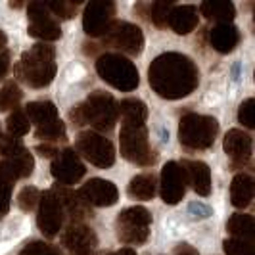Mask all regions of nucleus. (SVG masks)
Returning <instances> with one entry per match:
<instances>
[{
	"label": "nucleus",
	"instance_id": "nucleus-1",
	"mask_svg": "<svg viewBox=\"0 0 255 255\" xmlns=\"http://www.w3.org/2000/svg\"><path fill=\"white\" fill-rule=\"evenodd\" d=\"M148 81L153 92L165 100H180L198 87V67L179 52L159 54L148 67Z\"/></svg>",
	"mask_w": 255,
	"mask_h": 255
},
{
	"label": "nucleus",
	"instance_id": "nucleus-2",
	"mask_svg": "<svg viewBox=\"0 0 255 255\" xmlns=\"http://www.w3.org/2000/svg\"><path fill=\"white\" fill-rule=\"evenodd\" d=\"M54 56L56 50L52 44H35L29 52L21 54V60L15 65V75L33 89H42L50 85L58 71Z\"/></svg>",
	"mask_w": 255,
	"mask_h": 255
},
{
	"label": "nucleus",
	"instance_id": "nucleus-3",
	"mask_svg": "<svg viewBox=\"0 0 255 255\" xmlns=\"http://www.w3.org/2000/svg\"><path fill=\"white\" fill-rule=\"evenodd\" d=\"M119 110L112 94L98 90L92 92L83 104H79L71 112V119L77 125H90L100 132H110L117 123Z\"/></svg>",
	"mask_w": 255,
	"mask_h": 255
},
{
	"label": "nucleus",
	"instance_id": "nucleus-4",
	"mask_svg": "<svg viewBox=\"0 0 255 255\" xmlns=\"http://www.w3.org/2000/svg\"><path fill=\"white\" fill-rule=\"evenodd\" d=\"M219 123L215 117L200 114H186L180 117L179 140L192 150H207L217 138Z\"/></svg>",
	"mask_w": 255,
	"mask_h": 255
},
{
	"label": "nucleus",
	"instance_id": "nucleus-5",
	"mask_svg": "<svg viewBox=\"0 0 255 255\" xmlns=\"http://www.w3.org/2000/svg\"><path fill=\"white\" fill-rule=\"evenodd\" d=\"M96 71L102 81L117 90H134L138 87V69L121 54H104L96 60Z\"/></svg>",
	"mask_w": 255,
	"mask_h": 255
},
{
	"label": "nucleus",
	"instance_id": "nucleus-6",
	"mask_svg": "<svg viewBox=\"0 0 255 255\" xmlns=\"http://www.w3.org/2000/svg\"><path fill=\"white\" fill-rule=\"evenodd\" d=\"M150 225H152V215L146 207L142 205L127 207L119 213L117 223H115L117 238L123 244L140 246L150 236Z\"/></svg>",
	"mask_w": 255,
	"mask_h": 255
},
{
	"label": "nucleus",
	"instance_id": "nucleus-7",
	"mask_svg": "<svg viewBox=\"0 0 255 255\" xmlns=\"http://www.w3.org/2000/svg\"><path fill=\"white\" fill-rule=\"evenodd\" d=\"M119 144H121V155L136 165L148 167L153 165L157 155L152 150L148 142V132L146 127H128L121 125V134H119Z\"/></svg>",
	"mask_w": 255,
	"mask_h": 255
},
{
	"label": "nucleus",
	"instance_id": "nucleus-8",
	"mask_svg": "<svg viewBox=\"0 0 255 255\" xmlns=\"http://www.w3.org/2000/svg\"><path fill=\"white\" fill-rule=\"evenodd\" d=\"M75 153H81L89 163L100 169H110L115 163V148L104 134L85 130L77 136Z\"/></svg>",
	"mask_w": 255,
	"mask_h": 255
},
{
	"label": "nucleus",
	"instance_id": "nucleus-9",
	"mask_svg": "<svg viewBox=\"0 0 255 255\" xmlns=\"http://www.w3.org/2000/svg\"><path fill=\"white\" fill-rule=\"evenodd\" d=\"M104 46H112L119 52L138 56L144 48V35L140 27L128 21H114L108 33L104 35Z\"/></svg>",
	"mask_w": 255,
	"mask_h": 255
},
{
	"label": "nucleus",
	"instance_id": "nucleus-10",
	"mask_svg": "<svg viewBox=\"0 0 255 255\" xmlns=\"http://www.w3.org/2000/svg\"><path fill=\"white\" fill-rule=\"evenodd\" d=\"M27 15H29V35L44 40V42H54L62 37L60 23L54 19L50 10L46 8V2H31L27 6Z\"/></svg>",
	"mask_w": 255,
	"mask_h": 255
},
{
	"label": "nucleus",
	"instance_id": "nucleus-11",
	"mask_svg": "<svg viewBox=\"0 0 255 255\" xmlns=\"http://www.w3.org/2000/svg\"><path fill=\"white\" fill-rule=\"evenodd\" d=\"M64 223V209L58 202V198L54 196L52 190H46L40 194L38 200V215H37V225L40 232L46 238H54L58 236V232L62 229Z\"/></svg>",
	"mask_w": 255,
	"mask_h": 255
},
{
	"label": "nucleus",
	"instance_id": "nucleus-12",
	"mask_svg": "<svg viewBox=\"0 0 255 255\" xmlns=\"http://www.w3.org/2000/svg\"><path fill=\"white\" fill-rule=\"evenodd\" d=\"M114 2H89L83 13V29L89 37H104L114 23Z\"/></svg>",
	"mask_w": 255,
	"mask_h": 255
},
{
	"label": "nucleus",
	"instance_id": "nucleus-13",
	"mask_svg": "<svg viewBox=\"0 0 255 255\" xmlns=\"http://www.w3.org/2000/svg\"><path fill=\"white\" fill-rule=\"evenodd\" d=\"M50 173L52 177L62 184H75L85 177L87 167L83 165V161L79 159V155L71 148H67L54 157Z\"/></svg>",
	"mask_w": 255,
	"mask_h": 255
},
{
	"label": "nucleus",
	"instance_id": "nucleus-14",
	"mask_svg": "<svg viewBox=\"0 0 255 255\" xmlns=\"http://www.w3.org/2000/svg\"><path fill=\"white\" fill-rule=\"evenodd\" d=\"M186 177L180 163L169 161L161 171V200L169 205L179 204L186 192Z\"/></svg>",
	"mask_w": 255,
	"mask_h": 255
},
{
	"label": "nucleus",
	"instance_id": "nucleus-15",
	"mask_svg": "<svg viewBox=\"0 0 255 255\" xmlns=\"http://www.w3.org/2000/svg\"><path fill=\"white\" fill-rule=\"evenodd\" d=\"M83 204L96 205V207H110L119 200V190L114 182L104 179H92L77 192Z\"/></svg>",
	"mask_w": 255,
	"mask_h": 255
},
{
	"label": "nucleus",
	"instance_id": "nucleus-16",
	"mask_svg": "<svg viewBox=\"0 0 255 255\" xmlns=\"http://www.w3.org/2000/svg\"><path fill=\"white\" fill-rule=\"evenodd\" d=\"M96 244V234L87 225L71 223V227L64 232V246L69 255H94Z\"/></svg>",
	"mask_w": 255,
	"mask_h": 255
},
{
	"label": "nucleus",
	"instance_id": "nucleus-17",
	"mask_svg": "<svg viewBox=\"0 0 255 255\" xmlns=\"http://www.w3.org/2000/svg\"><path fill=\"white\" fill-rule=\"evenodd\" d=\"M225 152L232 161V169L238 165H246L252 155V136L242 132L240 128H230L225 136Z\"/></svg>",
	"mask_w": 255,
	"mask_h": 255
},
{
	"label": "nucleus",
	"instance_id": "nucleus-18",
	"mask_svg": "<svg viewBox=\"0 0 255 255\" xmlns=\"http://www.w3.org/2000/svg\"><path fill=\"white\" fill-rule=\"evenodd\" d=\"M180 167L184 171L186 182H190L196 194H200V196L211 194V171L204 161L184 159V161H180Z\"/></svg>",
	"mask_w": 255,
	"mask_h": 255
},
{
	"label": "nucleus",
	"instance_id": "nucleus-19",
	"mask_svg": "<svg viewBox=\"0 0 255 255\" xmlns=\"http://www.w3.org/2000/svg\"><path fill=\"white\" fill-rule=\"evenodd\" d=\"M35 159L29 152H23L17 157H8L4 161H0V179L6 182H15L19 179H27L33 173Z\"/></svg>",
	"mask_w": 255,
	"mask_h": 255
},
{
	"label": "nucleus",
	"instance_id": "nucleus-20",
	"mask_svg": "<svg viewBox=\"0 0 255 255\" xmlns=\"http://www.w3.org/2000/svg\"><path fill=\"white\" fill-rule=\"evenodd\" d=\"M240 42V31L232 23H219L209 31V44L219 54H229Z\"/></svg>",
	"mask_w": 255,
	"mask_h": 255
},
{
	"label": "nucleus",
	"instance_id": "nucleus-21",
	"mask_svg": "<svg viewBox=\"0 0 255 255\" xmlns=\"http://www.w3.org/2000/svg\"><path fill=\"white\" fill-rule=\"evenodd\" d=\"M196 25H198V12L190 4L175 6L167 23V27H171L177 35H188L196 29Z\"/></svg>",
	"mask_w": 255,
	"mask_h": 255
},
{
	"label": "nucleus",
	"instance_id": "nucleus-22",
	"mask_svg": "<svg viewBox=\"0 0 255 255\" xmlns=\"http://www.w3.org/2000/svg\"><path fill=\"white\" fill-rule=\"evenodd\" d=\"M119 115H121V125L128 127H146V119H148V108L146 104L138 98H125L123 102L117 106Z\"/></svg>",
	"mask_w": 255,
	"mask_h": 255
},
{
	"label": "nucleus",
	"instance_id": "nucleus-23",
	"mask_svg": "<svg viewBox=\"0 0 255 255\" xmlns=\"http://www.w3.org/2000/svg\"><path fill=\"white\" fill-rule=\"evenodd\" d=\"M254 200V179L246 173H240L232 179L230 184V202L234 207L244 209L252 204Z\"/></svg>",
	"mask_w": 255,
	"mask_h": 255
},
{
	"label": "nucleus",
	"instance_id": "nucleus-24",
	"mask_svg": "<svg viewBox=\"0 0 255 255\" xmlns=\"http://www.w3.org/2000/svg\"><path fill=\"white\" fill-rule=\"evenodd\" d=\"M23 112H25L29 123H35L37 128L44 127V125H48V123H54L56 119H60L58 108H56L52 102H48V100L27 104Z\"/></svg>",
	"mask_w": 255,
	"mask_h": 255
},
{
	"label": "nucleus",
	"instance_id": "nucleus-25",
	"mask_svg": "<svg viewBox=\"0 0 255 255\" xmlns=\"http://www.w3.org/2000/svg\"><path fill=\"white\" fill-rule=\"evenodd\" d=\"M200 10L207 19H213L219 23H230L236 15V8L232 2H221V0H211V2H202Z\"/></svg>",
	"mask_w": 255,
	"mask_h": 255
},
{
	"label": "nucleus",
	"instance_id": "nucleus-26",
	"mask_svg": "<svg viewBox=\"0 0 255 255\" xmlns=\"http://www.w3.org/2000/svg\"><path fill=\"white\" fill-rule=\"evenodd\" d=\"M155 188H157V182H155V177H153L152 173L136 175L134 179L128 182V194H130V198L142 200V202L153 200Z\"/></svg>",
	"mask_w": 255,
	"mask_h": 255
},
{
	"label": "nucleus",
	"instance_id": "nucleus-27",
	"mask_svg": "<svg viewBox=\"0 0 255 255\" xmlns=\"http://www.w3.org/2000/svg\"><path fill=\"white\" fill-rule=\"evenodd\" d=\"M52 192H54V196L58 198V202H60V205H62V209L69 211V215L75 219V221H79L81 217L87 215V207H85V204L81 202V198L77 196V192L67 190V188H64V186H56Z\"/></svg>",
	"mask_w": 255,
	"mask_h": 255
},
{
	"label": "nucleus",
	"instance_id": "nucleus-28",
	"mask_svg": "<svg viewBox=\"0 0 255 255\" xmlns=\"http://www.w3.org/2000/svg\"><path fill=\"white\" fill-rule=\"evenodd\" d=\"M227 229H229V232L234 238L254 242V229H255L254 217L244 215V213H236V215H232V217L229 219Z\"/></svg>",
	"mask_w": 255,
	"mask_h": 255
},
{
	"label": "nucleus",
	"instance_id": "nucleus-29",
	"mask_svg": "<svg viewBox=\"0 0 255 255\" xmlns=\"http://www.w3.org/2000/svg\"><path fill=\"white\" fill-rule=\"evenodd\" d=\"M6 128H8L10 136H13V138H19V136L27 134L29 128H31V123L27 119L25 112L15 108L12 114L8 115V119H6Z\"/></svg>",
	"mask_w": 255,
	"mask_h": 255
},
{
	"label": "nucleus",
	"instance_id": "nucleus-30",
	"mask_svg": "<svg viewBox=\"0 0 255 255\" xmlns=\"http://www.w3.org/2000/svg\"><path fill=\"white\" fill-rule=\"evenodd\" d=\"M19 100H21V90L17 87V83L15 81H8L0 89V112L15 110Z\"/></svg>",
	"mask_w": 255,
	"mask_h": 255
},
{
	"label": "nucleus",
	"instance_id": "nucleus-31",
	"mask_svg": "<svg viewBox=\"0 0 255 255\" xmlns=\"http://www.w3.org/2000/svg\"><path fill=\"white\" fill-rule=\"evenodd\" d=\"M175 6H177L175 2H165V0L152 2V6H150V17H152L153 25L159 27V29H165L167 23H169V15H171Z\"/></svg>",
	"mask_w": 255,
	"mask_h": 255
},
{
	"label": "nucleus",
	"instance_id": "nucleus-32",
	"mask_svg": "<svg viewBox=\"0 0 255 255\" xmlns=\"http://www.w3.org/2000/svg\"><path fill=\"white\" fill-rule=\"evenodd\" d=\"M81 6V2L73 0H58V2H46V8L50 10L52 15L60 17V19H71L77 13V8Z\"/></svg>",
	"mask_w": 255,
	"mask_h": 255
},
{
	"label": "nucleus",
	"instance_id": "nucleus-33",
	"mask_svg": "<svg viewBox=\"0 0 255 255\" xmlns=\"http://www.w3.org/2000/svg\"><path fill=\"white\" fill-rule=\"evenodd\" d=\"M37 138L40 140H48V142H54V140H62L65 138V125L62 119H56L54 123H48V125H44V127L37 128Z\"/></svg>",
	"mask_w": 255,
	"mask_h": 255
},
{
	"label": "nucleus",
	"instance_id": "nucleus-34",
	"mask_svg": "<svg viewBox=\"0 0 255 255\" xmlns=\"http://www.w3.org/2000/svg\"><path fill=\"white\" fill-rule=\"evenodd\" d=\"M223 250L227 255H255L254 242L250 240H238V238H229L223 244Z\"/></svg>",
	"mask_w": 255,
	"mask_h": 255
},
{
	"label": "nucleus",
	"instance_id": "nucleus-35",
	"mask_svg": "<svg viewBox=\"0 0 255 255\" xmlns=\"http://www.w3.org/2000/svg\"><path fill=\"white\" fill-rule=\"evenodd\" d=\"M23 152H27V150L19 138H13L10 134L0 136V153L6 155V159L8 157H17V155H21Z\"/></svg>",
	"mask_w": 255,
	"mask_h": 255
},
{
	"label": "nucleus",
	"instance_id": "nucleus-36",
	"mask_svg": "<svg viewBox=\"0 0 255 255\" xmlns=\"http://www.w3.org/2000/svg\"><path fill=\"white\" fill-rule=\"evenodd\" d=\"M38 200H40V192L35 186H25L17 196V205L23 211H33L38 205Z\"/></svg>",
	"mask_w": 255,
	"mask_h": 255
},
{
	"label": "nucleus",
	"instance_id": "nucleus-37",
	"mask_svg": "<svg viewBox=\"0 0 255 255\" xmlns=\"http://www.w3.org/2000/svg\"><path fill=\"white\" fill-rule=\"evenodd\" d=\"M19 255H62V252L58 248L50 246V244L35 240V242L27 244L25 248L19 252Z\"/></svg>",
	"mask_w": 255,
	"mask_h": 255
},
{
	"label": "nucleus",
	"instance_id": "nucleus-38",
	"mask_svg": "<svg viewBox=\"0 0 255 255\" xmlns=\"http://www.w3.org/2000/svg\"><path fill=\"white\" fill-rule=\"evenodd\" d=\"M254 98H248V100H244L240 104V108H238V121L242 123L244 127L248 128H254L255 127V115H254Z\"/></svg>",
	"mask_w": 255,
	"mask_h": 255
},
{
	"label": "nucleus",
	"instance_id": "nucleus-39",
	"mask_svg": "<svg viewBox=\"0 0 255 255\" xmlns=\"http://www.w3.org/2000/svg\"><path fill=\"white\" fill-rule=\"evenodd\" d=\"M12 182L0 179V217H4L10 209V198H12Z\"/></svg>",
	"mask_w": 255,
	"mask_h": 255
},
{
	"label": "nucleus",
	"instance_id": "nucleus-40",
	"mask_svg": "<svg viewBox=\"0 0 255 255\" xmlns=\"http://www.w3.org/2000/svg\"><path fill=\"white\" fill-rule=\"evenodd\" d=\"M188 213H190L194 219H205V217H209L213 211H211L207 205L200 204V202H192V204L188 205Z\"/></svg>",
	"mask_w": 255,
	"mask_h": 255
},
{
	"label": "nucleus",
	"instance_id": "nucleus-41",
	"mask_svg": "<svg viewBox=\"0 0 255 255\" xmlns=\"http://www.w3.org/2000/svg\"><path fill=\"white\" fill-rule=\"evenodd\" d=\"M8 69H10V52L2 50L0 52V81L8 73Z\"/></svg>",
	"mask_w": 255,
	"mask_h": 255
},
{
	"label": "nucleus",
	"instance_id": "nucleus-42",
	"mask_svg": "<svg viewBox=\"0 0 255 255\" xmlns=\"http://www.w3.org/2000/svg\"><path fill=\"white\" fill-rule=\"evenodd\" d=\"M37 152L40 153V155H44V157H56L58 155V148H54L52 144H40L37 148Z\"/></svg>",
	"mask_w": 255,
	"mask_h": 255
},
{
	"label": "nucleus",
	"instance_id": "nucleus-43",
	"mask_svg": "<svg viewBox=\"0 0 255 255\" xmlns=\"http://www.w3.org/2000/svg\"><path fill=\"white\" fill-rule=\"evenodd\" d=\"M175 255H200L196 248H192L190 244H180L175 248Z\"/></svg>",
	"mask_w": 255,
	"mask_h": 255
},
{
	"label": "nucleus",
	"instance_id": "nucleus-44",
	"mask_svg": "<svg viewBox=\"0 0 255 255\" xmlns=\"http://www.w3.org/2000/svg\"><path fill=\"white\" fill-rule=\"evenodd\" d=\"M108 255H136V254H134V250H130V248H123V250H119V252H114V254H108Z\"/></svg>",
	"mask_w": 255,
	"mask_h": 255
},
{
	"label": "nucleus",
	"instance_id": "nucleus-45",
	"mask_svg": "<svg viewBox=\"0 0 255 255\" xmlns=\"http://www.w3.org/2000/svg\"><path fill=\"white\" fill-rule=\"evenodd\" d=\"M6 42H8V37L0 31V48H4V46H6Z\"/></svg>",
	"mask_w": 255,
	"mask_h": 255
},
{
	"label": "nucleus",
	"instance_id": "nucleus-46",
	"mask_svg": "<svg viewBox=\"0 0 255 255\" xmlns=\"http://www.w3.org/2000/svg\"><path fill=\"white\" fill-rule=\"evenodd\" d=\"M0 136H2V134H0Z\"/></svg>",
	"mask_w": 255,
	"mask_h": 255
}]
</instances>
